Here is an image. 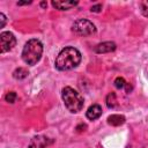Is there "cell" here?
<instances>
[{
  "label": "cell",
  "instance_id": "9c48e42d",
  "mask_svg": "<svg viewBox=\"0 0 148 148\" xmlns=\"http://www.w3.org/2000/svg\"><path fill=\"white\" fill-rule=\"evenodd\" d=\"M52 6L59 10H67V9H71L73 7H75L77 5V1H59V0H53L52 2Z\"/></svg>",
  "mask_w": 148,
  "mask_h": 148
},
{
  "label": "cell",
  "instance_id": "ac0fdd59",
  "mask_svg": "<svg viewBox=\"0 0 148 148\" xmlns=\"http://www.w3.org/2000/svg\"><path fill=\"white\" fill-rule=\"evenodd\" d=\"M28 3H31V1H18L17 5L18 6H22V5H28Z\"/></svg>",
  "mask_w": 148,
  "mask_h": 148
},
{
  "label": "cell",
  "instance_id": "30bf717a",
  "mask_svg": "<svg viewBox=\"0 0 148 148\" xmlns=\"http://www.w3.org/2000/svg\"><path fill=\"white\" fill-rule=\"evenodd\" d=\"M108 123L112 126H120L125 123V117L121 114H111L108 117Z\"/></svg>",
  "mask_w": 148,
  "mask_h": 148
},
{
  "label": "cell",
  "instance_id": "d6986e66",
  "mask_svg": "<svg viewBox=\"0 0 148 148\" xmlns=\"http://www.w3.org/2000/svg\"><path fill=\"white\" fill-rule=\"evenodd\" d=\"M40 6H42V7H43V8H45V7H46V6H47V3H46V2H45V1H43V2H40Z\"/></svg>",
  "mask_w": 148,
  "mask_h": 148
},
{
  "label": "cell",
  "instance_id": "5bb4252c",
  "mask_svg": "<svg viewBox=\"0 0 148 148\" xmlns=\"http://www.w3.org/2000/svg\"><path fill=\"white\" fill-rule=\"evenodd\" d=\"M16 97H17V95H16L15 91H9V92L5 96V99H6V102H8V103H14V102L16 101Z\"/></svg>",
  "mask_w": 148,
  "mask_h": 148
},
{
  "label": "cell",
  "instance_id": "8fae6325",
  "mask_svg": "<svg viewBox=\"0 0 148 148\" xmlns=\"http://www.w3.org/2000/svg\"><path fill=\"white\" fill-rule=\"evenodd\" d=\"M28 71L25 69V68H23V67H18V68H16L14 72H13V76H14V79H16V80H22V79H25L27 76H28Z\"/></svg>",
  "mask_w": 148,
  "mask_h": 148
},
{
  "label": "cell",
  "instance_id": "e0dca14e",
  "mask_svg": "<svg viewBox=\"0 0 148 148\" xmlns=\"http://www.w3.org/2000/svg\"><path fill=\"white\" fill-rule=\"evenodd\" d=\"M101 9H102V5H96V6H92L90 10L95 12V13H98V12H101Z\"/></svg>",
  "mask_w": 148,
  "mask_h": 148
},
{
  "label": "cell",
  "instance_id": "ba28073f",
  "mask_svg": "<svg viewBox=\"0 0 148 148\" xmlns=\"http://www.w3.org/2000/svg\"><path fill=\"white\" fill-rule=\"evenodd\" d=\"M101 114H102V108H101V105H98V104H92V105H90V106L88 108L87 112H86L87 118L90 119V120L97 119Z\"/></svg>",
  "mask_w": 148,
  "mask_h": 148
},
{
  "label": "cell",
  "instance_id": "52a82bcc",
  "mask_svg": "<svg viewBox=\"0 0 148 148\" xmlns=\"http://www.w3.org/2000/svg\"><path fill=\"white\" fill-rule=\"evenodd\" d=\"M114 50H116V44L113 42H103L95 47L96 53H109Z\"/></svg>",
  "mask_w": 148,
  "mask_h": 148
},
{
  "label": "cell",
  "instance_id": "277c9868",
  "mask_svg": "<svg viewBox=\"0 0 148 148\" xmlns=\"http://www.w3.org/2000/svg\"><path fill=\"white\" fill-rule=\"evenodd\" d=\"M72 30L74 34L79 36H90L96 32V28L92 24V22L86 18L76 20L72 25Z\"/></svg>",
  "mask_w": 148,
  "mask_h": 148
},
{
  "label": "cell",
  "instance_id": "4fadbf2b",
  "mask_svg": "<svg viewBox=\"0 0 148 148\" xmlns=\"http://www.w3.org/2000/svg\"><path fill=\"white\" fill-rule=\"evenodd\" d=\"M140 10H141L143 16L148 17V0H145V1L140 2Z\"/></svg>",
  "mask_w": 148,
  "mask_h": 148
},
{
  "label": "cell",
  "instance_id": "9a60e30c",
  "mask_svg": "<svg viewBox=\"0 0 148 148\" xmlns=\"http://www.w3.org/2000/svg\"><path fill=\"white\" fill-rule=\"evenodd\" d=\"M114 86H116V88L121 89V88H124L126 86V82H125V80L123 77H117L114 80Z\"/></svg>",
  "mask_w": 148,
  "mask_h": 148
},
{
  "label": "cell",
  "instance_id": "7a4b0ae2",
  "mask_svg": "<svg viewBox=\"0 0 148 148\" xmlns=\"http://www.w3.org/2000/svg\"><path fill=\"white\" fill-rule=\"evenodd\" d=\"M43 53V45L38 39H30L25 43L23 50H22V59L28 65H36Z\"/></svg>",
  "mask_w": 148,
  "mask_h": 148
},
{
  "label": "cell",
  "instance_id": "6da1fadb",
  "mask_svg": "<svg viewBox=\"0 0 148 148\" xmlns=\"http://www.w3.org/2000/svg\"><path fill=\"white\" fill-rule=\"evenodd\" d=\"M81 61V53L72 46H67L60 51L56 59V68L59 71H69L76 67Z\"/></svg>",
  "mask_w": 148,
  "mask_h": 148
},
{
  "label": "cell",
  "instance_id": "5b68a950",
  "mask_svg": "<svg viewBox=\"0 0 148 148\" xmlns=\"http://www.w3.org/2000/svg\"><path fill=\"white\" fill-rule=\"evenodd\" d=\"M16 45V38L15 36L9 31H3L0 34V49L1 53L10 51Z\"/></svg>",
  "mask_w": 148,
  "mask_h": 148
},
{
  "label": "cell",
  "instance_id": "7c38bea8",
  "mask_svg": "<svg viewBox=\"0 0 148 148\" xmlns=\"http://www.w3.org/2000/svg\"><path fill=\"white\" fill-rule=\"evenodd\" d=\"M106 105L110 109H113L117 105V98H116V94L114 92H110L106 97Z\"/></svg>",
  "mask_w": 148,
  "mask_h": 148
},
{
  "label": "cell",
  "instance_id": "8992f818",
  "mask_svg": "<svg viewBox=\"0 0 148 148\" xmlns=\"http://www.w3.org/2000/svg\"><path fill=\"white\" fill-rule=\"evenodd\" d=\"M51 143V140L44 135L34 136L29 143V148H46Z\"/></svg>",
  "mask_w": 148,
  "mask_h": 148
},
{
  "label": "cell",
  "instance_id": "3957f363",
  "mask_svg": "<svg viewBox=\"0 0 148 148\" xmlns=\"http://www.w3.org/2000/svg\"><path fill=\"white\" fill-rule=\"evenodd\" d=\"M61 97L65 106L72 113H76L83 108V97L71 87H65L61 90Z\"/></svg>",
  "mask_w": 148,
  "mask_h": 148
},
{
  "label": "cell",
  "instance_id": "2e32d148",
  "mask_svg": "<svg viewBox=\"0 0 148 148\" xmlns=\"http://www.w3.org/2000/svg\"><path fill=\"white\" fill-rule=\"evenodd\" d=\"M0 21H1V23H0V28H3L5 27V24H6V16H5V14H0Z\"/></svg>",
  "mask_w": 148,
  "mask_h": 148
}]
</instances>
